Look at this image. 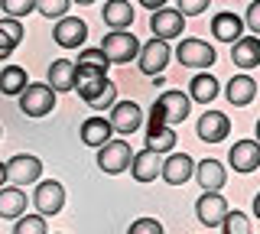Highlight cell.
<instances>
[{
	"label": "cell",
	"mask_w": 260,
	"mask_h": 234,
	"mask_svg": "<svg viewBox=\"0 0 260 234\" xmlns=\"http://www.w3.org/2000/svg\"><path fill=\"white\" fill-rule=\"evenodd\" d=\"M101 49L111 59V65H127L130 59H137V55H140L143 46H140V39L130 33V29H111V33L104 36Z\"/></svg>",
	"instance_id": "6da1fadb"
},
{
	"label": "cell",
	"mask_w": 260,
	"mask_h": 234,
	"mask_svg": "<svg viewBox=\"0 0 260 234\" xmlns=\"http://www.w3.org/2000/svg\"><path fill=\"white\" fill-rule=\"evenodd\" d=\"M55 108V88L52 85H39V82H29L20 94V111L26 117H46L49 111Z\"/></svg>",
	"instance_id": "7a4b0ae2"
},
{
	"label": "cell",
	"mask_w": 260,
	"mask_h": 234,
	"mask_svg": "<svg viewBox=\"0 0 260 234\" xmlns=\"http://www.w3.org/2000/svg\"><path fill=\"white\" fill-rule=\"evenodd\" d=\"M134 163V153H130V143L124 140H108L104 147H98V169L108 176H120L124 169H130Z\"/></svg>",
	"instance_id": "3957f363"
},
{
	"label": "cell",
	"mask_w": 260,
	"mask_h": 234,
	"mask_svg": "<svg viewBox=\"0 0 260 234\" xmlns=\"http://www.w3.org/2000/svg\"><path fill=\"white\" fill-rule=\"evenodd\" d=\"M176 59L185 69H208V65H215L218 55H215V46H208L205 39H182L176 46Z\"/></svg>",
	"instance_id": "277c9868"
},
{
	"label": "cell",
	"mask_w": 260,
	"mask_h": 234,
	"mask_svg": "<svg viewBox=\"0 0 260 234\" xmlns=\"http://www.w3.org/2000/svg\"><path fill=\"white\" fill-rule=\"evenodd\" d=\"M169 39H156L153 36L150 43L140 49V55H137V62H140V72L143 75H150V78H159L162 72H166L169 65Z\"/></svg>",
	"instance_id": "5b68a950"
},
{
	"label": "cell",
	"mask_w": 260,
	"mask_h": 234,
	"mask_svg": "<svg viewBox=\"0 0 260 234\" xmlns=\"http://www.w3.org/2000/svg\"><path fill=\"white\" fill-rule=\"evenodd\" d=\"M182 26H185V13L179 10V7H159V10H153V17H150V29H153L156 39L182 36Z\"/></svg>",
	"instance_id": "8992f818"
},
{
	"label": "cell",
	"mask_w": 260,
	"mask_h": 234,
	"mask_svg": "<svg viewBox=\"0 0 260 234\" xmlns=\"http://www.w3.org/2000/svg\"><path fill=\"white\" fill-rule=\"evenodd\" d=\"M32 205H36V212L39 215H59L62 208H65V189H62V182H55V179H43L36 185V192H32Z\"/></svg>",
	"instance_id": "52a82bcc"
},
{
	"label": "cell",
	"mask_w": 260,
	"mask_h": 234,
	"mask_svg": "<svg viewBox=\"0 0 260 234\" xmlns=\"http://www.w3.org/2000/svg\"><path fill=\"white\" fill-rule=\"evenodd\" d=\"M111 127H114V133H120V137H127V133H134V130H140L143 127V108L137 101H117L111 108Z\"/></svg>",
	"instance_id": "ba28073f"
},
{
	"label": "cell",
	"mask_w": 260,
	"mask_h": 234,
	"mask_svg": "<svg viewBox=\"0 0 260 234\" xmlns=\"http://www.w3.org/2000/svg\"><path fill=\"white\" fill-rule=\"evenodd\" d=\"M195 215L205 228H221V221L228 218V202L218 192H202L199 202H195Z\"/></svg>",
	"instance_id": "9c48e42d"
},
{
	"label": "cell",
	"mask_w": 260,
	"mask_h": 234,
	"mask_svg": "<svg viewBox=\"0 0 260 234\" xmlns=\"http://www.w3.org/2000/svg\"><path fill=\"white\" fill-rule=\"evenodd\" d=\"M52 39L62 46V49H78V46H85V39H88V23L78 20V17H62V20H55Z\"/></svg>",
	"instance_id": "30bf717a"
},
{
	"label": "cell",
	"mask_w": 260,
	"mask_h": 234,
	"mask_svg": "<svg viewBox=\"0 0 260 234\" xmlns=\"http://www.w3.org/2000/svg\"><path fill=\"white\" fill-rule=\"evenodd\" d=\"M7 173H10L13 185H29V182H39V176H43V163H39V156L16 153L13 159H7Z\"/></svg>",
	"instance_id": "8fae6325"
},
{
	"label": "cell",
	"mask_w": 260,
	"mask_h": 234,
	"mask_svg": "<svg viewBox=\"0 0 260 234\" xmlns=\"http://www.w3.org/2000/svg\"><path fill=\"white\" fill-rule=\"evenodd\" d=\"M195 159L189 156V153H169L166 159H162V182L169 185H185L195 176Z\"/></svg>",
	"instance_id": "7c38bea8"
},
{
	"label": "cell",
	"mask_w": 260,
	"mask_h": 234,
	"mask_svg": "<svg viewBox=\"0 0 260 234\" xmlns=\"http://www.w3.org/2000/svg\"><path fill=\"white\" fill-rule=\"evenodd\" d=\"M228 163L234 173H254L260 166V140H238L228 150Z\"/></svg>",
	"instance_id": "4fadbf2b"
},
{
	"label": "cell",
	"mask_w": 260,
	"mask_h": 234,
	"mask_svg": "<svg viewBox=\"0 0 260 234\" xmlns=\"http://www.w3.org/2000/svg\"><path fill=\"white\" fill-rule=\"evenodd\" d=\"M156 108L162 111V117H166V124H182L185 117H189V108H192V98L182 91H162L156 98Z\"/></svg>",
	"instance_id": "5bb4252c"
},
{
	"label": "cell",
	"mask_w": 260,
	"mask_h": 234,
	"mask_svg": "<svg viewBox=\"0 0 260 234\" xmlns=\"http://www.w3.org/2000/svg\"><path fill=\"white\" fill-rule=\"evenodd\" d=\"M130 176H134L137 182H153L156 176H162V153L156 150H140L134 153V163H130Z\"/></svg>",
	"instance_id": "9a60e30c"
},
{
	"label": "cell",
	"mask_w": 260,
	"mask_h": 234,
	"mask_svg": "<svg viewBox=\"0 0 260 234\" xmlns=\"http://www.w3.org/2000/svg\"><path fill=\"white\" fill-rule=\"evenodd\" d=\"M199 137L205 143H221L228 133H231V120H228L221 111H205V114L199 117Z\"/></svg>",
	"instance_id": "2e32d148"
},
{
	"label": "cell",
	"mask_w": 260,
	"mask_h": 234,
	"mask_svg": "<svg viewBox=\"0 0 260 234\" xmlns=\"http://www.w3.org/2000/svg\"><path fill=\"white\" fill-rule=\"evenodd\" d=\"M211 33H215V39L234 46L241 39V33H244V20L238 17V13H231V10L215 13V17H211Z\"/></svg>",
	"instance_id": "e0dca14e"
},
{
	"label": "cell",
	"mask_w": 260,
	"mask_h": 234,
	"mask_svg": "<svg viewBox=\"0 0 260 234\" xmlns=\"http://www.w3.org/2000/svg\"><path fill=\"white\" fill-rule=\"evenodd\" d=\"M195 179H199L202 192H221V185L228 179V169L218 163V159H202L195 166Z\"/></svg>",
	"instance_id": "ac0fdd59"
},
{
	"label": "cell",
	"mask_w": 260,
	"mask_h": 234,
	"mask_svg": "<svg viewBox=\"0 0 260 234\" xmlns=\"http://www.w3.org/2000/svg\"><path fill=\"white\" fill-rule=\"evenodd\" d=\"M228 101L234 104V108H247L250 101L257 98V82L247 75V72H241V75H234L231 82H228Z\"/></svg>",
	"instance_id": "d6986e66"
},
{
	"label": "cell",
	"mask_w": 260,
	"mask_h": 234,
	"mask_svg": "<svg viewBox=\"0 0 260 234\" xmlns=\"http://www.w3.org/2000/svg\"><path fill=\"white\" fill-rule=\"evenodd\" d=\"M231 62L241 69H257L260 65V36H241L231 49Z\"/></svg>",
	"instance_id": "ffe728a7"
},
{
	"label": "cell",
	"mask_w": 260,
	"mask_h": 234,
	"mask_svg": "<svg viewBox=\"0 0 260 234\" xmlns=\"http://www.w3.org/2000/svg\"><path fill=\"white\" fill-rule=\"evenodd\" d=\"M75 78H78V62H69V59H55L49 65V85L55 91H72L75 88Z\"/></svg>",
	"instance_id": "44dd1931"
},
{
	"label": "cell",
	"mask_w": 260,
	"mask_h": 234,
	"mask_svg": "<svg viewBox=\"0 0 260 234\" xmlns=\"http://www.w3.org/2000/svg\"><path fill=\"white\" fill-rule=\"evenodd\" d=\"M111 133H114V127H111V120L108 117H88L85 124H81V143H88V147H104V143L111 140Z\"/></svg>",
	"instance_id": "7402d4cb"
},
{
	"label": "cell",
	"mask_w": 260,
	"mask_h": 234,
	"mask_svg": "<svg viewBox=\"0 0 260 234\" xmlns=\"http://www.w3.org/2000/svg\"><path fill=\"white\" fill-rule=\"evenodd\" d=\"M101 17L111 29H130V23H134V7H130V0H108Z\"/></svg>",
	"instance_id": "603a6c76"
},
{
	"label": "cell",
	"mask_w": 260,
	"mask_h": 234,
	"mask_svg": "<svg viewBox=\"0 0 260 234\" xmlns=\"http://www.w3.org/2000/svg\"><path fill=\"white\" fill-rule=\"evenodd\" d=\"M26 212V195L20 185H4L0 189V218H20Z\"/></svg>",
	"instance_id": "cb8c5ba5"
},
{
	"label": "cell",
	"mask_w": 260,
	"mask_h": 234,
	"mask_svg": "<svg viewBox=\"0 0 260 234\" xmlns=\"http://www.w3.org/2000/svg\"><path fill=\"white\" fill-rule=\"evenodd\" d=\"M23 39V23L16 17H4L0 20V59H7Z\"/></svg>",
	"instance_id": "d4e9b609"
},
{
	"label": "cell",
	"mask_w": 260,
	"mask_h": 234,
	"mask_svg": "<svg viewBox=\"0 0 260 234\" xmlns=\"http://www.w3.org/2000/svg\"><path fill=\"white\" fill-rule=\"evenodd\" d=\"M189 98L199 101V104L215 101V98H218V78L211 75V72H202V75H195L192 85H189Z\"/></svg>",
	"instance_id": "484cf974"
},
{
	"label": "cell",
	"mask_w": 260,
	"mask_h": 234,
	"mask_svg": "<svg viewBox=\"0 0 260 234\" xmlns=\"http://www.w3.org/2000/svg\"><path fill=\"white\" fill-rule=\"evenodd\" d=\"M146 147L156 150V153H173V147H176V127L173 124L146 127Z\"/></svg>",
	"instance_id": "4316f807"
},
{
	"label": "cell",
	"mask_w": 260,
	"mask_h": 234,
	"mask_svg": "<svg viewBox=\"0 0 260 234\" xmlns=\"http://www.w3.org/2000/svg\"><path fill=\"white\" fill-rule=\"evenodd\" d=\"M26 72H23L20 65H7L4 72H0V94H10V98H20L23 88H26Z\"/></svg>",
	"instance_id": "83f0119b"
},
{
	"label": "cell",
	"mask_w": 260,
	"mask_h": 234,
	"mask_svg": "<svg viewBox=\"0 0 260 234\" xmlns=\"http://www.w3.org/2000/svg\"><path fill=\"white\" fill-rule=\"evenodd\" d=\"M13 234H46V215H26L23 212L13 224Z\"/></svg>",
	"instance_id": "f1b7e54d"
},
{
	"label": "cell",
	"mask_w": 260,
	"mask_h": 234,
	"mask_svg": "<svg viewBox=\"0 0 260 234\" xmlns=\"http://www.w3.org/2000/svg\"><path fill=\"white\" fill-rule=\"evenodd\" d=\"M69 7H72V0H36V13L46 17V20L69 17Z\"/></svg>",
	"instance_id": "f546056e"
},
{
	"label": "cell",
	"mask_w": 260,
	"mask_h": 234,
	"mask_svg": "<svg viewBox=\"0 0 260 234\" xmlns=\"http://www.w3.org/2000/svg\"><path fill=\"white\" fill-rule=\"evenodd\" d=\"M224 234H250V218L244 212H228V218L221 221Z\"/></svg>",
	"instance_id": "4dcf8cb0"
},
{
	"label": "cell",
	"mask_w": 260,
	"mask_h": 234,
	"mask_svg": "<svg viewBox=\"0 0 260 234\" xmlns=\"http://www.w3.org/2000/svg\"><path fill=\"white\" fill-rule=\"evenodd\" d=\"M0 10L7 13V17H16V20H23L26 13L36 10V0H0Z\"/></svg>",
	"instance_id": "1f68e13d"
},
{
	"label": "cell",
	"mask_w": 260,
	"mask_h": 234,
	"mask_svg": "<svg viewBox=\"0 0 260 234\" xmlns=\"http://www.w3.org/2000/svg\"><path fill=\"white\" fill-rule=\"evenodd\" d=\"M78 65H98V69H104V72H108L111 59L104 55L101 46H98V49H81V52H78Z\"/></svg>",
	"instance_id": "d6a6232c"
},
{
	"label": "cell",
	"mask_w": 260,
	"mask_h": 234,
	"mask_svg": "<svg viewBox=\"0 0 260 234\" xmlns=\"http://www.w3.org/2000/svg\"><path fill=\"white\" fill-rule=\"evenodd\" d=\"M127 234H162V224L156 218H137V221L127 228Z\"/></svg>",
	"instance_id": "836d02e7"
},
{
	"label": "cell",
	"mask_w": 260,
	"mask_h": 234,
	"mask_svg": "<svg viewBox=\"0 0 260 234\" xmlns=\"http://www.w3.org/2000/svg\"><path fill=\"white\" fill-rule=\"evenodd\" d=\"M179 10H182L185 17H199V13L208 10V0H179Z\"/></svg>",
	"instance_id": "e575fe53"
},
{
	"label": "cell",
	"mask_w": 260,
	"mask_h": 234,
	"mask_svg": "<svg viewBox=\"0 0 260 234\" xmlns=\"http://www.w3.org/2000/svg\"><path fill=\"white\" fill-rule=\"evenodd\" d=\"M244 23L250 26V33L260 36V0H254V4L247 7V17H244Z\"/></svg>",
	"instance_id": "d590c367"
},
{
	"label": "cell",
	"mask_w": 260,
	"mask_h": 234,
	"mask_svg": "<svg viewBox=\"0 0 260 234\" xmlns=\"http://www.w3.org/2000/svg\"><path fill=\"white\" fill-rule=\"evenodd\" d=\"M140 7H146V10H159V7H166V0H140Z\"/></svg>",
	"instance_id": "8d00e7d4"
},
{
	"label": "cell",
	"mask_w": 260,
	"mask_h": 234,
	"mask_svg": "<svg viewBox=\"0 0 260 234\" xmlns=\"http://www.w3.org/2000/svg\"><path fill=\"white\" fill-rule=\"evenodd\" d=\"M7 179H10V173H7V163H0V189L7 185Z\"/></svg>",
	"instance_id": "74e56055"
},
{
	"label": "cell",
	"mask_w": 260,
	"mask_h": 234,
	"mask_svg": "<svg viewBox=\"0 0 260 234\" xmlns=\"http://www.w3.org/2000/svg\"><path fill=\"white\" fill-rule=\"evenodd\" d=\"M254 215L260 218V192H257V195H254Z\"/></svg>",
	"instance_id": "f35d334b"
},
{
	"label": "cell",
	"mask_w": 260,
	"mask_h": 234,
	"mask_svg": "<svg viewBox=\"0 0 260 234\" xmlns=\"http://www.w3.org/2000/svg\"><path fill=\"white\" fill-rule=\"evenodd\" d=\"M75 4H81V7H88V4H94V0H75Z\"/></svg>",
	"instance_id": "ab89813d"
},
{
	"label": "cell",
	"mask_w": 260,
	"mask_h": 234,
	"mask_svg": "<svg viewBox=\"0 0 260 234\" xmlns=\"http://www.w3.org/2000/svg\"><path fill=\"white\" fill-rule=\"evenodd\" d=\"M257 140H260V120H257Z\"/></svg>",
	"instance_id": "60d3db41"
},
{
	"label": "cell",
	"mask_w": 260,
	"mask_h": 234,
	"mask_svg": "<svg viewBox=\"0 0 260 234\" xmlns=\"http://www.w3.org/2000/svg\"><path fill=\"white\" fill-rule=\"evenodd\" d=\"M0 137H4V130H0Z\"/></svg>",
	"instance_id": "b9f144b4"
}]
</instances>
